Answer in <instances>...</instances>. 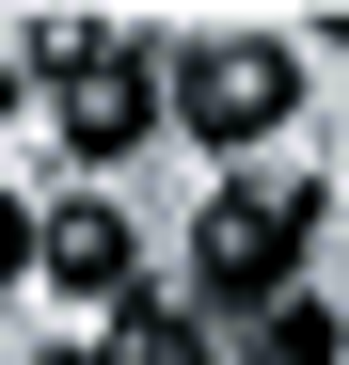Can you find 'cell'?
Returning a JSON list of instances; mask_svg holds the SVG:
<instances>
[{
	"label": "cell",
	"mask_w": 349,
	"mask_h": 365,
	"mask_svg": "<svg viewBox=\"0 0 349 365\" xmlns=\"http://www.w3.org/2000/svg\"><path fill=\"white\" fill-rule=\"evenodd\" d=\"M286 255H302V191H207L191 302H207V318H286Z\"/></svg>",
	"instance_id": "6da1fadb"
},
{
	"label": "cell",
	"mask_w": 349,
	"mask_h": 365,
	"mask_svg": "<svg viewBox=\"0 0 349 365\" xmlns=\"http://www.w3.org/2000/svg\"><path fill=\"white\" fill-rule=\"evenodd\" d=\"M286 96H302V64H286L270 32H207L191 64H174V128H191V143H270Z\"/></svg>",
	"instance_id": "7a4b0ae2"
},
{
	"label": "cell",
	"mask_w": 349,
	"mask_h": 365,
	"mask_svg": "<svg viewBox=\"0 0 349 365\" xmlns=\"http://www.w3.org/2000/svg\"><path fill=\"white\" fill-rule=\"evenodd\" d=\"M159 96H174V64H143V48L111 32L95 64H64V143H80V159H127V143L159 128Z\"/></svg>",
	"instance_id": "3957f363"
},
{
	"label": "cell",
	"mask_w": 349,
	"mask_h": 365,
	"mask_svg": "<svg viewBox=\"0 0 349 365\" xmlns=\"http://www.w3.org/2000/svg\"><path fill=\"white\" fill-rule=\"evenodd\" d=\"M48 286H64V302H95V318H127V302H143V238H127V207H48V255H32Z\"/></svg>",
	"instance_id": "277c9868"
},
{
	"label": "cell",
	"mask_w": 349,
	"mask_h": 365,
	"mask_svg": "<svg viewBox=\"0 0 349 365\" xmlns=\"http://www.w3.org/2000/svg\"><path fill=\"white\" fill-rule=\"evenodd\" d=\"M222 365H333V318H318V302H286V318H254Z\"/></svg>",
	"instance_id": "5b68a950"
},
{
	"label": "cell",
	"mask_w": 349,
	"mask_h": 365,
	"mask_svg": "<svg viewBox=\"0 0 349 365\" xmlns=\"http://www.w3.org/2000/svg\"><path fill=\"white\" fill-rule=\"evenodd\" d=\"M111 365H207V349H191L174 302H127V318H111Z\"/></svg>",
	"instance_id": "8992f818"
},
{
	"label": "cell",
	"mask_w": 349,
	"mask_h": 365,
	"mask_svg": "<svg viewBox=\"0 0 349 365\" xmlns=\"http://www.w3.org/2000/svg\"><path fill=\"white\" fill-rule=\"evenodd\" d=\"M32 255H48V222H32V207H16V191H0V286H16V270H32Z\"/></svg>",
	"instance_id": "52a82bcc"
},
{
	"label": "cell",
	"mask_w": 349,
	"mask_h": 365,
	"mask_svg": "<svg viewBox=\"0 0 349 365\" xmlns=\"http://www.w3.org/2000/svg\"><path fill=\"white\" fill-rule=\"evenodd\" d=\"M32 365H111V349H32Z\"/></svg>",
	"instance_id": "ba28073f"
}]
</instances>
